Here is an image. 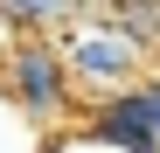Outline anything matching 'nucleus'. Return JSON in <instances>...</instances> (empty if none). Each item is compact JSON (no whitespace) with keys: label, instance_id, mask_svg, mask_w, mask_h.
Returning a JSON list of instances; mask_svg holds the SVG:
<instances>
[{"label":"nucleus","instance_id":"1","mask_svg":"<svg viewBox=\"0 0 160 153\" xmlns=\"http://www.w3.org/2000/svg\"><path fill=\"white\" fill-rule=\"evenodd\" d=\"M0 76H7V105H21V118L42 132H63L77 118V84L56 35H7L0 49Z\"/></svg>","mask_w":160,"mask_h":153},{"label":"nucleus","instance_id":"3","mask_svg":"<svg viewBox=\"0 0 160 153\" xmlns=\"http://www.w3.org/2000/svg\"><path fill=\"white\" fill-rule=\"evenodd\" d=\"M98 0H0V28L7 35H56V28H77L91 21Z\"/></svg>","mask_w":160,"mask_h":153},{"label":"nucleus","instance_id":"4","mask_svg":"<svg viewBox=\"0 0 160 153\" xmlns=\"http://www.w3.org/2000/svg\"><path fill=\"white\" fill-rule=\"evenodd\" d=\"M104 28H118L132 49H146V56H160V0H98L91 7Z\"/></svg>","mask_w":160,"mask_h":153},{"label":"nucleus","instance_id":"5","mask_svg":"<svg viewBox=\"0 0 160 153\" xmlns=\"http://www.w3.org/2000/svg\"><path fill=\"white\" fill-rule=\"evenodd\" d=\"M132 97L146 105V118H153V146H160V76H153V70H139V76H132Z\"/></svg>","mask_w":160,"mask_h":153},{"label":"nucleus","instance_id":"2","mask_svg":"<svg viewBox=\"0 0 160 153\" xmlns=\"http://www.w3.org/2000/svg\"><path fill=\"white\" fill-rule=\"evenodd\" d=\"M56 49H63V63H70V84H77V91H91V97H104V91H125L132 76L153 63L146 49H132L118 28H104L98 14H91V21H84L70 42H56Z\"/></svg>","mask_w":160,"mask_h":153},{"label":"nucleus","instance_id":"6","mask_svg":"<svg viewBox=\"0 0 160 153\" xmlns=\"http://www.w3.org/2000/svg\"><path fill=\"white\" fill-rule=\"evenodd\" d=\"M49 153H112V146H98V139H84V132L70 125V139H63V146H49Z\"/></svg>","mask_w":160,"mask_h":153}]
</instances>
